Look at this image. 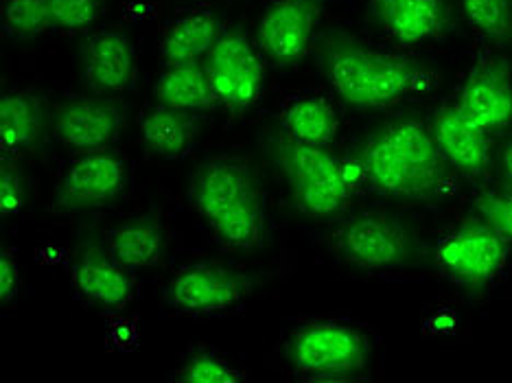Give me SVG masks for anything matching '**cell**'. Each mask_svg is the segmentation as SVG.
<instances>
[{
    "label": "cell",
    "mask_w": 512,
    "mask_h": 383,
    "mask_svg": "<svg viewBox=\"0 0 512 383\" xmlns=\"http://www.w3.org/2000/svg\"><path fill=\"white\" fill-rule=\"evenodd\" d=\"M320 66L337 97L364 110L390 108L436 86V75L410 57L337 36L324 40Z\"/></svg>",
    "instance_id": "obj_1"
},
{
    "label": "cell",
    "mask_w": 512,
    "mask_h": 383,
    "mask_svg": "<svg viewBox=\"0 0 512 383\" xmlns=\"http://www.w3.org/2000/svg\"><path fill=\"white\" fill-rule=\"evenodd\" d=\"M189 200L226 250L250 252L265 243V202L248 162L232 156L202 162L191 176Z\"/></svg>",
    "instance_id": "obj_2"
},
{
    "label": "cell",
    "mask_w": 512,
    "mask_h": 383,
    "mask_svg": "<svg viewBox=\"0 0 512 383\" xmlns=\"http://www.w3.org/2000/svg\"><path fill=\"white\" fill-rule=\"evenodd\" d=\"M364 180L394 200H429L447 178L432 127L405 119L379 127L368 136L359 156Z\"/></svg>",
    "instance_id": "obj_3"
},
{
    "label": "cell",
    "mask_w": 512,
    "mask_h": 383,
    "mask_svg": "<svg viewBox=\"0 0 512 383\" xmlns=\"http://www.w3.org/2000/svg\"><path fill=\"white\" fill-rule=\"evenodd\" d=\"M278 169L292 191L298 211L313 219H327L342 213L359 182L362 165H353L329 152V147L302 145L283 132L272 141Z\"/></svg>",
    "instance_id": "obj_4"
},
{
    "label": "cell",
    "mask_w": 512,
    "mask_h": 383,
    "mask_svg": "<svg viewBox=\"0 0 512 383\" xmlns=\"http://www.w3.org/2000/svg\"><path fill=\"white\" fill-rule=\"evenodd\" d=\"M287 359L305 381H351L366 370L370 344L353 324L307 320L289 333Z\"/></svg>",
    "instance_id": "obj_5"
},
{
    "label": "cell",
    "mask_w": 512,
    "mask_h": 383,
    "mask_svg": "<svg viewBox=\"0 0 512 383\" xmlns=\"http://www.w3.org/2000/svg\"><path fill=\"white\" fill-rule=\"evenodd\" d=\"M333 246L342 261L368 272L418 268L425 261L416 232L403 219L379 211L348 217L335 230Z\"/></svg>",
    "instance_id": "obj_6"
},
{
    "label": "cell",
    "mask_w": 512,
    "mask_h": 383,
    "mask_svg": "<svg viewBox=\"0 0 512 383\" xmlns=\"http://www.w3.org/2000/svg\"><path fill=\"white\" fill-rule=\"evenodd\" d=\"M270 281L263 272H243L215 261L184 265L169 278L162 300L186 316H217L237 309Z\"/></svg>",
    "instance_id": "obj_7"
},
{
    "label": "cell",
    "mask_w": 512,
    "mask_h": 383,
    "mask_svg": "<svg viewBox=\"0 0 512 383\" xmlns=\"http://www.w3.org/2000/svg\"><path fill=\"white\" fill-rule=\"evenodd\" d=\"M438 270L469 287L493 283L508 263V239L486 219L469 217L449 230L436 246Z\"/></svg>",
    "instance_id": "obj_8"
},
{
    "label": "cell",
    "mask_w": 512,
    "mask_h": 383,
    "mask_svg": "<svg viewBox=\"0 0 512 383\" xmlns=\"http://www.w3.org/2000/svg\"><path fill=\"white\" fill-rule=\"evenodd\" d=\"M204 68L219 106L243 112L259 101L265 84V64L243 31H221L213 51L206 55Z\"/></svg>",
    "instance_id": "obj_9"
},
{
    "label": "cell",
    "mask_w": 512,
    "mask_h": 383,
    "mask_svg": "<svg viewBox=\"0 0 512 383\" xmlns=\"http://www.w3.org/2000/svg\"><path fill=\"white\" fill-rule=\"evenodd\" d=\"M125 110L119 101L101 97H77L60 103L51 119V134L71 152H101L119 138Z\"/></svg>",
    "instance_id": "obj_10"
},
{
    "label": "cell",
    "mask_w": 512,
    "mask_h": 383,
    "mask_svg": "<svg viewBox=\"0 0 512 383\" xmlns=\"http://www.w3.org/2000/svg\"><path fill=\"white\" fill-rule=\"evenodd\" d=\"M322 14L320 0H274L259 22V44L278 66H292L311 51Z\"/></svg>",
    "instance_id": "obj_11"
},
{
    "label": "cell",
    "mask_w": 512,
    "mask_h": 383,
    "mask_svg": "<svg viewBox=\"0 0 512 383\" xmlns=\"http://www.w3.org/2000/svg\"><path fill=\"white\" fill-rule=\"evenodd\" d=\"M125 178V162L108 149L79 154L64 171L55 206L66 213L103 206L121 193Z\"/></svg>",
    "instance_id": "obj_12"
},
{
    "label": "cell",
    "mask_w": 512,
    "mask_h": 383,
    "mask_svg": "<svg viewBox=\"0 0 512 383\" xmlns=\"http://www.w3.org/2000/svg\"><path fill=\"white\" fill-rule=\"evenodd\" d=\"M456 108L488 134L508 130L512 127V66L506 60L477 62L464 79Z\"/></svg>",
    "instance_id": "obj_13"
},
{
    "label": "cell",
    "mask_w": 512,
    "mask_h": 383,
    "mask_svg": "<svg viewBox=\"0 0 512 383\" xmlns=\"http://www.w3.org/2000/svg\"><path fill=\"white\" fill-rule=\"evenodd\" d=\"M81 73L101 95L132 90L138 77L136 49L121 31H97L81 49Z\"/></svg>",
    "instance_id": "obj_14"
},
{
    "label": "cell",
    "mask_w": 512,
    "mask_h": 383,
    "mask_svg": "<svg viewBox=\"0 0 512 383\" xmlns=\"http://www.w3.org/2000/svg\"><path fill=\"white\" fill-rule=\"evenodd\" d=\"M432 132L442 158L469 178H482L491 169L493 147L488 132L464 119L456 103L440 106L434 114Z\"/></svg>",
    "instance_id": "obj_15"
},
{
    "label": "cell",
    "mask_w": 512,
    "mask_h": 383,
    "mask_svg": "<svg viewBox=\"0 0 512 383\" xmlns=\"http://www.w3.org/2000/svg\"><path fill=\"white\" fill-rule=\"evenodd\" d=\"M73 287L88 303L119 309L134 296V272L116 261L106 246H84L73 261Z\"/></svg>",
    "instance_id": "obj_16"
},
{
    "label": "cell",
    "mask_w": 512,
    "mask_h": 383,
    "mask_svg": "<svg viewBox=\"0 0 512 383\" xmlns=\"http://www.w3.org/2000/svg\"><path fill=\"white\" fill-rule=\"evenodd\" d=\"M379 27L403 46L436 40L447 25L445 0H370Z\"/></svg>",
    "instance_id": "obj_17"
},
{
    "label": "cell",
    "mask_w": 512,
    "mask_h": 383,
    "mask_svg": "<svg viewBox=\"0 0 512 383\" xmlns=\"http://www.w3.org/2000/svg\"><path fill=\"white\" fill-rule=\"evenodd\" d=\"M51 125L44 99L31 90H5L0 97V147L14 156L33 149Z\"/></svg>",
    "instance_id": "obj_18"
},
{
    "label": "cell",
    "mask_w": 512,
    "mask_h": 383,
    "mask_svg": "<svg viewBox=\"0 0 512 383\" xmlns=\"http://www.w3.org/2000/svg\"><path fill=\"white\" fill-rule=\"evenodd\" d=\"M213 11H191L176 18L167 27L160 42V57L167 66L202 64L221 36Z\"/></svg>",
    "instance_id": "obj_19"
},
{
    "label": "cell",
    "mask_w": 512,
    "mask_h": 383,
    "mask_svg": "<svg viewBox=\"0 0 512 383\" xmlns=\"http://www.w3.org/2000/svg\"><path fill=\"white\" fill-rule=\"evenodd\" d=\"M138 132L149 152L173 160L191 152L200 134V121L197 114L156 106L141 116Z\"/></svg>",
    "instance_id": "obj_20"
},
{
    "label": "cell",
    "mask_w": 512,
    "mask_h": 383,
    "mask_svg": "<svg viewBox=\"0 0 512 383\" xmlns=\"http://www.w3.org/2000/svg\"><path fill=\"white\" fill-rule=\"evenodd\" d=\"M103 246L130 272L149 270L162 259L167 248L165 230L154 219H134L114 226L103 237Z\"/></svg>",
    "instance_id": "obj_21"
},
{
    "label": "cell",
    "mask_w": 512,
    "mask_h": 383,
    "mask_svg": "<svg viewBox=\"0 0 512 383\" xmlns=\"http://www.w3.org/2000/svg\"><path fill=\"white\" fill-rule=\"evenodd\" d=\"M154 97L160 106L182 112H211L219 103L204 64L167 66L154 84Z\"/></svg>",
    "instance_id": "obj_22"
},
{
    "label": "cell",
    "mask_w": 512,
    "mask_h": 383,
    "mask_svg": "<svg viewBox=\"0 0 512 383\" xmlns=\"http://www.w3.org/2000/svg\"><path fill=\"white\" fill-rule=\"evenodd\" d=\"M278 123L281 132L292 141L313 147H331L340 132V116L322 97H296L287 101Z\"/></svg>",
    "instance_id": "obj_23"
},
{
    "label": "cell",
    "mask_w": 512,
    "mask_h": 383,
    "mask_svg": "<svg viewBox=\"0 0 512 383\" xmlns=\"http://www.w3.org/2000/svg\"><path fill=\"white\" fill-rule=\"evenodd\" d=\"M462 14L473 31L504 42L512 38V0H460Z\"/></svg>",
    "instance_id": "obj_24"
},
{
    "label": "cell",
    "mask_w": 512,
    "mask_h": 383,
    "mask_svg": "<svg viewBox=\"0 0 512 383\" xmlns=\"http://www.w3.org/2000/svg\"><path fill=\"white\" fill-rule=\"evenodd\" d=\"M3 29L20 40H31L53 29L49 0H5Z\"/></svg>",
    "instance_id": "obj_25"
},
{
    "label": "cell",
    "mask_w": 512,
    "mask_h": 383,
    "mask_svg": "<svg viewBox=\"0 0 512 383\" xmlns=\"http://www.w3.org/2000/svg\"><path fill=\"white\" fill-rule=\"evenodd\" d=\"M182 383H241L248 375L217 353H195L173 375Z\"/></svg>",
    "instance_id": "obj_26"
},
{
    "label": "cell",
    "mask_w": 512,
    "mask_h": 383,
    "mask_svg": "<svg viewBox=\"0 0 512 383\" xmlns=\"http://www.w3.org/2000/svg\"><path fill=\"white\" fill-rule=\"evenodd\" d=\"M53 29L79 31L95 25L101 14V0H49Z\"/></svg>",
    "instance_id": "obj_27"
},
{
    "label": "cell",
    "mask_w": 512,
    "mask_h": 383,
    "mask_svg": "<svg viewBox=\"0 0 512 383\" xmlns=\"http://www.w3.org/2000/svg\"><path fill=\"white\" fill-rule=\"evenodd\" d=\"M25 200V176H22L14 158H3V165H0V211H3V217L16 215L25 206Z\"/></svg>",
    "instance_id": "obj_28"
},
{
    "label": "cell",
    "mask_w": 512,
    "mask_h": 383,
    "mask_svg": "<svg viewBox=\"0 0 512 383\" xmlns=\"http://www.w3.org/2000/svg\"><path fill=\"white\" fill-rule=\"evenodd\" d=\"M475 208L488 224H493L508 241H512V187L499 193L480 195L475 200Z\"/></svg>",
    "instance_id": "obj_29"
},
{
    "label": "cell",
    "mask_w": 512,
    "mask_h": 383,
    "mask_svg": "<svg viewBox=\"0 0 512 383\" xmlns=\"http://www.w3.org/2000/svg\"><path fill=\"white\" fill-rule=\"evenodd\" d=\"M20 292V268L14 250L0 252V298L3 303L14 300Z\"/></svg>",
    "instance_id": "obj_30"
},
{
    "label": "cell",
    "mask_w": 512,
    "mask_h": 383,
    "mask_svg": "<svg viewBox=\"0 0 512 383\" xmlns=\"http://www.w3.org/2000/svg\"><path fill=\"white\" fill-rule=\"evenodd\" d=\"M502 171L506 178V187H512V138L502 149Z\"/></svg>",
    "instance_id": "obj_31"
}]
</instances>
